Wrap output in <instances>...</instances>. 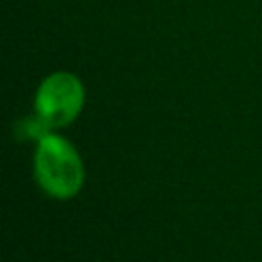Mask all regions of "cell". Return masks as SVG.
I'll return each instance as SVG.
<instances>
[{"label":"cell","mask_w":262,"mask_h":262,"mask_svg":"<svg viewBox=\"0 0 262 262\" xmlns=\"http://www.w3.org/2000/svg\"><path fill=\"white\" fill-rule=\"evenodd\" d=\"M35 176L49 196L72 199L84 184V166L68 139L47 133L35 151Z\"/></svg>","instance_id":"1"},{"label":"cell","mask_w":262,"mask_h":262,"mask_svg":"<svg viewBox=\"0 0 262 262\" xmlns=\"http://www.w3.org/2000/svg\"><path fill=\"white\" fill-rule=\"evenodd\" d=\"M84 104L82 82L68 72H55L47 76L35 96V115L49 127L70 125Z\"/></svg>","instance_id":"2"}]
</instances>
